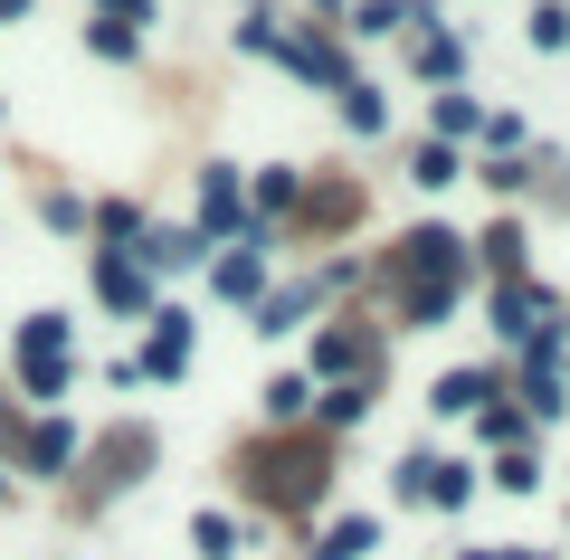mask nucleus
<instances>
[{"label":"nucleus","instance_id":"11","mask_svg":"<svg viewBox=\"0 0 570 560\" xmlns=\"http://www.w3.org/2000/svg\"><path fill=\"white\" fill-rule=\"evenodd\" d=\"M343 124L352 134H381V96H371V86H343Z\"/></svg>","mask_w":570,"mask_h":560},{"label":"nucleus","instance_id":"19","mask_svg":"<svg viewBox=\"0 0 570 560\" xmlns=\"http://www.w3.org/2000/svg\"><path fill=\"white\" fill-rule=\"evenodd\" d=\"M324 10H343V0H324Z\"/></svg>","mask_w":570,"mask_h":560},{"label":"nucleus","instance_id":"1","mask_svg":"<svg viewBox=\"0 0 570 560\" xmlns=\"http://www.w3.org/2000/svg\"><path fill=\"white\" fill-rule=\"evenodd\" d=\"M67 371H77V352H67V314H29L20 323V381H29V400H58Z\"/></svg>","mask_w":570,"mask_h":560},{"label":"nucleus","instance_id":"16","mask_svg":"<svg viewBox=\"0 0 570 560\" xmlns=\"http://www.w3.org/2000/svg\"><path fill=\"white\" fill-rule=\"evenodd\" d=\"M305 304H314V285H295V295H276V304H266V333H295V314H305Z\"/></svg>","mask_w":570,"mask_h":560},{"label":"nucleus","instance_id":"12","mask_svg":"<svg viewBox=\"0 0 570 560\" xmlns=\"http://www.w3.org/2000/svg\"><path fill=\"white\" fill-rule=\"evenodd\" d=\"M438 134H485V115H475V96H438Z\"/></svg>","mask_w":570,"mask_h":560},{"label":"nucleus","instance_id":"5","mask_svg":"<svg viewBox=\"0 0 570 560\" xmlns=\"http://www.w3.org/2000/svg\"><path fill=\"white\" fill-rule=\"evenodd\" d=\"M20 456L39 465V475H58V465L77 456V428H67V419H39V428H29V446H20Z\"/></svg>","mask_w":570,"mask_h":560},{"label":"nucleus","instance_id":"15","mask_svg":"<svg viewBox=\"0 0 570 560\" xmlns=\"http://www.w3.org/2000/svg\"><path fill=\"white\" fill-rule=\"evenodd\" d=\"M532 48H570V10L542 0V10H532Z\"/></svg>","mask_w":570,"mask_h":560},{"label":"nucleus","instance_id":"2","mask_svg":"<svg viewBox=\"0 0 570 560\" xmlns=\"http://www.w3.org/2000/svg\"><path fill=\"white\" fill-rule=\"evenodd\" d=\"M485 400H494V371H448L438 381V419H475Z\"/></svg>","mask_w":570,"mask_h":560},{"label":"nucleus","instance_id":"7","mask_svg":"<svg viewBox=\"0 0 570 560\" xmlns=\"http://www.w3.org/2000/svg\"><path fill=\"white\" fill-rule=\"evenodd\" d=\"M142 266H200V238L190 228H163V238H142Z\"/></svg>","mask_w":570,"mask_h":560},{"label":"nucleus","instance_id":"4","mask_svg":"<svg viewBox=\"0 0 570 560\" xmlns=\"http://www.w3.org/2000/svg\"><path fill=\"white\" fill-rule=\"evenodd\" d=\"M96 295L115 304V314H142V266H124L115 247H105V257H96Z\"/></svg>","mask_w":570,"mask_h":560},{"label":"nucleus","instance_id":"9","mask_svg":"<svg viewBox=\"0 0 570 560\" xmlns=\"http://www.w3.org/2000/svg\"><path fill=\"white\" fill-rule=\"evenodd\" d=\"M200 209H209V228H228V219H238V180L209 171V180H200Z\"/></svg>","mask_w":570,"mask_h":560},{"label":"nucleus","instance_id":"6","mask_svg":"<svg viewBox=\"0 0 570 560\" xmlns=\"http://www.w3.org/2000/svg\"><path fill=\"white\" fill-rule=\"evenodd\" d=\"M371 541H381V522H362V513H352V522H333V532L314 541V560H362Z\"/></svg>","mask_w":570,"mask_h":560},{"label":"nucleus","instance_id":"17","mask_svg":"<svg viewBox=\"0 0 570 560\" xmlns=\"http://www.w3.org/2000/svg\"><path fill=\"white\" fill-rule=\"evenodd\" d=\"M419 67H428V77H456V67H466V48H456V39H428Z\"/></svg>","mask_w":570,"mask_h":560},{"label":"nucleus","instance_id":"14","mask_svg":"<svg viewBox=\"0 0 570 560\" xmlns=\"http://www.w3.org/2000/svg\"><path fill=\"white\" fill-rule=\"evenodd\" d=\"M257 276H266L257 257H219V295H257Z\"/></svg>","mask_w":570,"mask_h":560},{"label":"nucleus","instance_id":"8","mask_svg":"<svg viewBox=\"0 0 570 560\" xmlns=\"http://www.w3.org/2000/svg\"><path fill=\"white\" fill-rule=\"evenodd\" d=\"M466 494H475V475H466V465H428V503H448V513H456Z\"/></svg>","mask_w":570,"mask_h":560},{"label":"nucleus","instance_id":"10","mask_svg":"<svg viewBox=\"0 0 570 560\" xmlns=\"http://www.w3.org/2000/svg\"><path fill=\"white\" fill-rule=\"evenodd\" d=\"M190 541H200L209 560H228V551H238V522H228V513H200V522H190Z\"/></svg>","mask_w":570,"mask_h":560},{"label":"nucleus","instance_id":"13","mask_svg":"<svg viewBox=\"0 0 570 560\" xmlns=\"http://www.w3.org/2000/svg\"><path fill=\"white\" fill-rule=\"evenodd\" d=\"M409 180H428V190H448V180H456V153H448V143H428V153H419V171H409Z\"/></svg>","mask_w":570,"mask_h":560},{"label":"nucleus","instance_id":"3","mask_svg":"<svg viewBox=\"0 0 570 560\" xmlns=\"http://www.w3.org/2000/svg\"><path fill=\"white\" fill-rule=\"evenodd\" d=\"M153 323H163V333H153V352H142V371H153V381H171V371L190 361V314H153Z\"/></svg>","mask_w":570,"mask_h":560},{"label":"nucleus","instance_id":"18","mask_svg":"<svg viewBox=\"0 0 570 560\" xmlns=\"http://www.w3.org/2000/svg\"><path fill=\"white\" fill-rule=\"evenodd\" d=\"M305 400H314L305 381H276V390H266V409H276V419H305Z\"/></svg>","mask_w":570,"mask_h":560}]
</instances>
